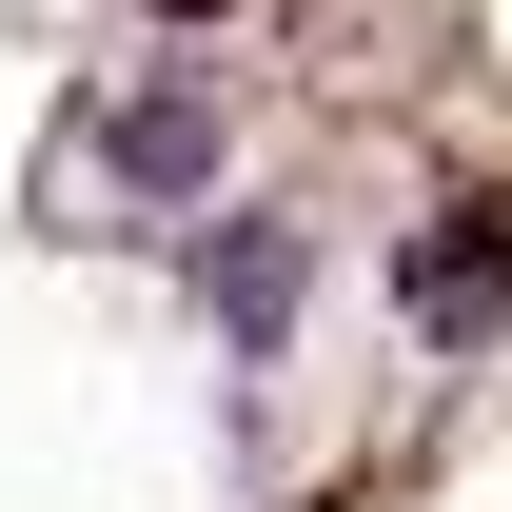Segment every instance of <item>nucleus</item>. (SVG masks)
Returning a JSON list of instances; mask_svg holds the SVG:
<instances>
[{
	"label": "nucleus",
	"instance_id": "nucleus-1",
	"mask_svg": "<svg viewBox=\"0 0 512 512\" xmlns=\"http://www.w3.org/2000/svg\"><path fill=\"white\" fill-rule=\"evenodd\" d=\"M79 158H99V197L178 217V197H217V158H237V99H217V79H119V99L79 119Z\"/></svg>",
	"mask_w": 512,
	"mask_h": 512
},
{
	"label": "nucleus",
	"instance_id": "nucleus-2",
	"mask_svg": "<svg viewBox=\"0 0 512 512\" xmlns=\"http://www.w3.org/2000/svg\"><path fill=\"white\" fill-rule=\"evenodd\" d=\"M197 296H217V335H237V355H276V335H296V296H316V237H296V217H217V237H197Z\"/></svg>",
	"mask_w": 512,
	"mask_h": 512
},
{
	"label": "nucleus",
	"instance_id": "nucleus-3",
	"mask_svg": "<svg viewBox=\"0 0 512 512\" xmlns=\"http://www.w3.org/2000/svg\"><path fill=\"white\" fill-rule=\"evenodd\" d=\"M512 316V217H434L414 237V335H493Z\"/></svg>",
	"mask_w": 512,
	"mask_h": 512
}]
</instances>
